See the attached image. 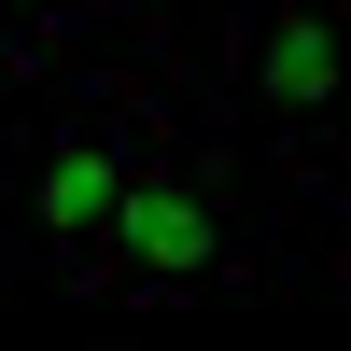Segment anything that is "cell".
I'll use <instances>...</instances> for the list:
<instances>
[{
	"label": "cell",
	"instance_id": "6da1fadb",
	"mask_svg": "<svg viewBox=\"0 0 351 351\" xmlns=\"http://www.w3.org/2000/svg\"><path fill=\"white\" fill-rule=\"evenodd\" d=\"M155 155H169V127H155L141 84L71 99V112L43 127V155H28V183H14V253H28V267L99 281V267H112V225H127V197H141Z\"/></svg>",
	"mask_w": 351,
	"mask_h": 351
},
{
	"label": "cell",
	"instance_id": "7a4b0ae2",
	"mask_svg": "<svg viewBox=\"0 0 351 351\" xmlns=\"http://www.w3.org/2000/svg\"><path fill=\"white\" fill-rule=\"evenodd\" d=\"M239 267V211H225V183L197 155H155L127 197V225H112V295H211V281Z\"/></svg>",
	"mask_w": 351,
	"mask_h": 351
},
{
	"label": "cell",
	"instance_id": "3957f363",
	"mask_svg": "<svg viewBox=\"0 0 351 351\" xmlns=\"http://www.w3.org/2000/svg\"><path fill=\"white\" fill-rule=\"evenodd\" d=\"M337 84H351V0H267V28H253V112H267L281 155L324 169Z\"/></svg>",
	"mask_w": 351,
	"mask_h": 351
},
{
	"label": "cell",
	"instance_id": "277c9868",
	"mask_svg": "<svg viewBox=\"0 0 351 351\" xmlns=\"http://www.w3.org/2000/svg\"><path fill=\"white\" fill-rule=\"evenodd\" d=\"M112 0H14V28H99Z\"/></svg>",
	"mask_w": 351,
	"mask_h": 351
},
{
	"label": "cell",
	"instance_id": "5b68a950",
	"mask_svg": "<svg viewBox=\"0 0 351 351\" xmlns=\"http://www.w3.org/2000/svg\"><path fill=\"white\" fill-rule=\"evenodd\" d=\"M28 71V28H14V0H0V84H14Z\"/></svg>",
	"mask_w": 351,
	"mask_h": 351
},
{
	"label": "cell",
	"instance_id": "8992f818",
	"mask_svg": "<svg viewBox=\"0 0 351 351\" xmlns=\"http://www.w3.org/2000/svg\"><path fill=\"white\" fill-rule=\"evenodd\" d=\"M324 155H337V183H351V84H337V127H324Z\"/></svg>",
	"mask_w": 351,
	"mask_h": 351
}]
</instances>
